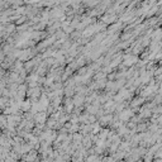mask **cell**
Listing matches in <instances>:
<instances>
[{
    "label": "cell",
    "mask_w": 162,
    "mask_h": 162,
    "mask_svg": "<svg viewBox=\"0 0 162 162\" xmlns=\"http://www.w3.org/2000/svg\"><path fill=\"white\" fill-rule=\"evenodd\" d=\"M157 156H158V157H160V158H162V148H161V150H160V151H158V153H157Z\"/></svg>",
    "instance_id": "1"
}]
</instances>
